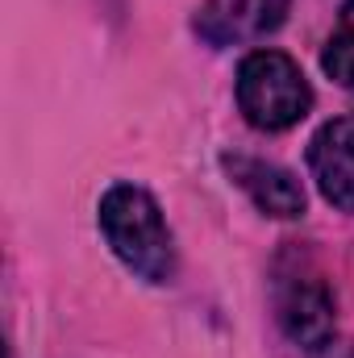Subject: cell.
Wrapping results in <instances>:
<instances>
[{
  "label": "cell",
  "mask_w": 354,
  "mask_h": 358,
  "mask_svg": "<svg viewBox=\"0 0 354 358\" xmlns=\"http://www.w3.org/2000/svg\"><path fill=\"white\" fill-rule=\"evenodd\" d=\"M225 171L234 176V183L255 200V208L267 213V217L292 221V217L304 213V187L288 167L267 163V159H246V155H225Z\"/></svg>",
  "instance_id": "8992f818"
},
{
  "label": "cell",
  "mask_w": 354,
  "mask_h": 358,
  "mask_svg": "<svg viewBox=\"0 0 354 358\" xmlns=\"http://www.w3.org/2000/svg\"><path fill=\"white\" fill-rule=\"evenodd\" d=\"M321 67L342 88H354V0H346L342 13H338V25H334L325 50H321Z\"/></svg>",
  "instance_id": "52a82bcc"
},
{
  "label": "cell",
  "mask_w": 354,
  "mask_h": 358,
  "mask_svg": "<svg viewBox=\"0 0 354 358\" xmlns=\"http://www.w3.org/2000/svg\"><path fill=\"white\" fill-rule=\"evenodd\" d=\"M292 0H204L196 8V34L208 46H246L275 34Z\"/></svg>",
  "instance_id": "277c9868"
},
{
  "label": "cell",
  "mask_w": 354,
  "mask_h": 358,
  "mask_svg": "<svg viewBox=\"0 0 354 358\" xmlns=\"http://www.w3.org/2000/svg\"><path fill=\"white\" fill-rule=\"evenodd\" d=\"M100 234L113 255L146 283L176 279V238L159 200L138 183H113L100 196Z\"/></svg>",
  "instance_id": "6da1fadb"
},
{
  "label": "cell",
  "mask_w": 354,
  "mask_h": 358,
  "mask_svg": "<svg viewBox=\"0 0 354 358\" xmlns=\"http://www.w3.org/2000/svg\"><path fill=\"white\" fill-rule=\"evenodd\" d=\"M275 317H279V329L300 350L317 355V350H325L334 342L338 300H334L325 275L300 250H288L275 263Z\"/></svg>",
  "instance_id": "3957f363"
},
{
  "label": "cell",
  "mask_w": 354,
  "mask_h": 358,
  "mask_svg": "<svg viewBox=\"0 0 354 358\" xmlns=\"http://www.w3.org/2000/svg\"><path fill=\"white\" fill-rule=\"evenodd\" d=\"M309 171L334 208L354 213V117H334L313 134Z\"/></svg>",
  "instance_id": "5b68a950"
},
{
  "label": "cell",
  "mask_w": 354,
  "mask_h": 358,
  "mask_svg": "<svg viewBox=\"0 0 354 358\" xmlns=\"http://www.w3.org/2000/svg\"><path fill=\"white\" fill-rule=\"evenodd\" d=\"M238 108L255 129L279 134L309 117L313 88L283 50H255L238 67Z\"/></svg>",
  "instance_id": "7a4b0ae2"
}]
</instances>
